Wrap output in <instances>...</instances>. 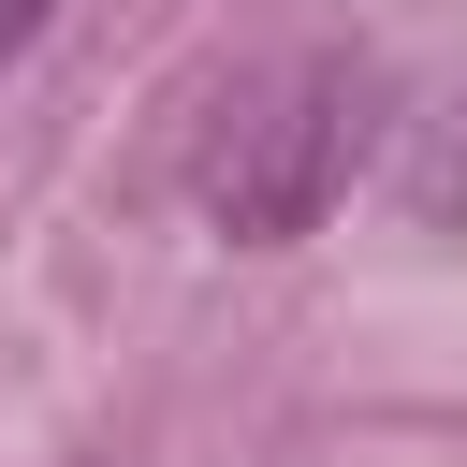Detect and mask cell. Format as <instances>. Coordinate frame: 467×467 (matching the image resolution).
Wrapping results in <instances>:
<instances>
[{"mask_svg": "<svg viewBox=\"0 0 467 467\" xmlns=\"http://www.w3.org/2000/svg\"><path fill=\"white\" fill-rule=\"evenodd\" d=\"M350 146H365V73H292V88H263L219 146H204V219L219 234H248V248H292L321 204H336V175H350Z\"/></svg>", "mask_w": 467, "mask_h": 467, "instance_id": "1", "label": "cell"}, {"mask_svg": "<svg viewBox=\"0 0 467 467\" xmlns=\"http://www.w3.org/2000/svg\"><path fill=\"white\" fill-rule=\"evenodd\" d=\"M44 15H58V0H0V58H15V44L44 29Z\"/></svg>", "mask_w": 467, "mask_h": 467, "instance_id": "2", "label": "cell"}]
</instances>
